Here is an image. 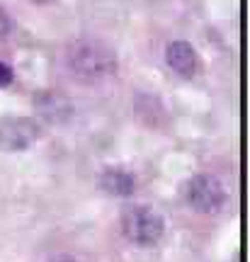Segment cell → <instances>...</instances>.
<instances>
[{
    "instance_id": "10",
    "label": "cell",
    "mask_w": 250,
    "mask_h": 262,
    "mask_svg": "<svg viewBox=\"0 0 250 262\" xmlns=\"http://www.w3.org/2000/svg\"><path fill=\"white\" fill-rule=\"evenodd\" d=\"M56 262H78V260H56Z\"/></svg>"
},
{
    "instance_id": "8",
    "label": "cell",
    "mask_w": 250,
    "mask_h": 262,
    "mask_svg": "<svg viewBox=\"0 0 250 262\" xmlns=\"http://www.w3.org/2000/svg\"><path fill=\"white\" fill-rule=\"evenodd\" d=\"M12 78H15L12 68H10L8 63H3V61H0V88H8V85L12 83Z\"/></svg>"
},
{
    "instance_id": "5",
    "label": "cell",
    "mask_w": 250,
    "mask_h": 262,
    "mask_svg": "<svg viewBox=\"0 0 250 262\" xmlns=\"http://www.w3.org/2000/svg\"><path fill=\"white\" fill-rule=\"evenodd\" d=\"M165 61L168 66L182 78H195L199 73V54L190 41H170L165 47Z\"/></svg>"
},
{
    "instance_id": "3",
    "label": "cell",
    "mask_w": 250,
    "mask_h": 262,
    "mask_svg": "<svg viewBox=\"0 0 250 262\" xmlns=\"http://www.w3.org/2000/svg\"><path fill=\"white\" fill-rule=\"evenodd\" d=\"M41 139V124L32 117H15L3 114L0 117V150L17 153L29 148L32 143Z\"/></svg>"
},
{
    "instance_id": "7",
    "label": "cell",
    "mask_w": 250,
    "mask_h": 262,
    "mask_svg": "<svg viewBox=\"0 0 250 262\" xmlns=\"http://www.w3.org/2000/svg\"><path fill=\"white\" fill-rule=\"evenodd\" d=\"M100 182H102V189L114 196H129V194H134V187H136L134 175L124 168H107L102 172Z\"/></svg>"
},
{
    "instance_id": "6",
    "label": "cell",
    "mask_w": 250,
    "mask_h": 262,
    "mask_svg": "<svg viewBox=\"0 0 250 262\" xmlns=\"http://www.w3.org/2000/svg\"><path fill=\"white\" fill-rule=\"evenodd\" d=\"M34 104L41 117H47L49 122H61L68 117L71 112V102L66 100L58 90H41V93L34 97Z\"/></svg>"
},
{
    "instance_id": "9",
    "label": "cell",
    "mask_w": 250,
    "mask_h": 262,
    "mask_svg": "<svg viewBox=\"0 0 250 262\" xmlns=\"http://www.w3.org/2000/svg\"><path fill=\"white\" fill-rule=\"evenodd\" d=\"M10 32V17H8V12L0 8V37H5Z\"/></svg>"
},
{
    "instance_id": "2",
    "label": "cell",
    "mask_w": 250,
    "mask_h": 262,
    "mask_svg": "<svg viewBox=\"0 0 250 262\" xmlns=\"http://www.w3.org/2000/svg\"><path fill=\"white\" fill-rule=\"evenodd\" d=\"M119 226H121L124 238L134 245H141V248L156 245L158 241L163 238V231H165L163 216L158 214L156 209L143 206V204L127 206V209L121 211Z\"/></svg>"
},
{
    "instance_id": "1",
    "label": "cell",
    "mask_w": 250,
    "mask_h": 262,
    "mask_svg": "<svg viewBox=\"0 0 250 262\" xmlns=\"http://www.w3.org/2000/svg\"><path fill=\"white\" fill-rule=\"evenodd\" d=\"M66 66L75 80L97 85L117 73V54L102 39H75L66 49Z\"/></svg>"
},
{
    "instance_id": "4",
    "label": "cell",
    "mask_w": 250,
    "mask_h": 262,
    "mask_svg": "<svg viewBox=\"0 0 250 262\" xmlns=\"http://www.w3.org/2000/svg\"><path fill=\"white\" fill-rule=\"evenodd\" d=\"M185 196L187 204L192 206L199 214H214L223 206L226 192L223 185L212 175H195V178L187 182L185 187Z\"/></svg>"
}]
</instances>
